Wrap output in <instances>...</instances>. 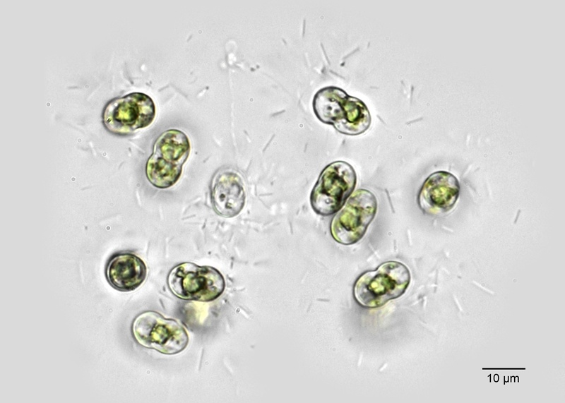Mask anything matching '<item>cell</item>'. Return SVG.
Returning a JSON list of instances; mask_svg holds the SVG:
<instances>
[{"label":"cell","mask_w":565,"mask_h":403,"mask_svg":"<svg viewBox=\"0 0 565 403\" xmlns=\"http://www.w3.org/2000/svg\"><path fill=\"white\" fill-rule=\"evenodd\" d=\"M313 109L319 120L333 125L345 135L362 134L371 125V117L367 105L335 86L319 90L314 97Z\"/></svg>","instance_id":"6da1fadb"},{"label":"cell","mask_w":565,"mask_h":403,"mask_svg":"<svg viewBox=\"0 0 565 403\" xmlns=\"http://www.w3.org/2000/svg\"><path fill=\"white\" fill-rule=\"evenodd\" d=\"M408 267L398 261H388L375 270L362 274L354 285V296L364 307L378 308L401 296L410 282Z\"/></svg>","instance_id":"7a4b0ae2"},{"label":"cell","mask_w":565,"mask_h":403,"mask_svg":"<svg viewBox=\"0 0 565 403\" xmlns=\"http://www.w3.org/2000/svg\"><path fill=\"white\" fill-rule=\"evenodd\" d=\"M186 135L178 129L163 132L155 140L145 165L149 182L159 188H167L179 180L182 167L190 152Z\"/></svg>","instance_id":"3957f363"},{"label":"cell","mask_w":565,"mask_h":403,"mask_svg":"<svg viewBox=\"0 0 565 403\" xmlns=\"http://www.w3.org/2000/svg\"><path fill=\"white\" fill-rule=\"evenodd\" d=\"M167 284L177 297L201 302L217 299L225 288V279L217 269L189 262L180 263L170 270Z\"/></svg>","instance_id":"277c9868"},{"label":"cell","mask_w":565,"mask_h":403,"mask_svg":"<svg viewBox=\"0 0 565 403\" xmlns=\"http://www.w3.org/2000/svg\"><path fill=\"white\" fill-rule=\"evenodd\" d=\"M131 329L140 345L166 355L180 353L189 342L188 333L181 323L154 311L139 314L133 320Z\"/></svg>","instance_id":"5b68a950"},{"label":"cell","mask_w":565,"mask_h":403,"mask_svg":"<svg viewBox=\"0 0 565 403\" xmlns=\"http://www.w3.org/2000/svg\"><path fill=\"white\" fill-rule=\"evenodd\" d=\"M357 183L351 164L335 161L321 172L311 194L310 204L318 215L329 216L338 211L352 193Z\"/></svg>","instance_id":"8992f818"},{"label":"cell","mask_w":565,"mask_h":403,"mask_svg":"<svg viewBox=\"0 0 565 403\" xmlns=\"http://www.w3.org/2000/svg\"><path fill=\"white\" fill-rule=\"evenodd\" d=\"M155 107L148 95L134 92L109 100L102 111L105 128L117 136H128L148 126L154 120Z\"/></svg>","instance_id":"52a82bcc"},{"label":"cell","mask_w":565,"mask_h":403,"mask_svg":"<svg viewBox=\"0 0 565 403\" xmlns=\"http://www.w3.org/2000/svg\"><path fill=\"white\" fill-rule=\"evenodd\" d=\"M377 212V199L367 189L357 190L333 217L330 230L332 237L343 245L361 240Z\"/></svg>","instance_id":"ba28073f"},{"label":"cell","mask_w":565,"mask_h":403,"mask_svg":"<svg viewBox=\"0 0 565 403\" xmlns=\"http://www.w3.org/2000/svg\"><path fill=\"white\" fill-rule=\"evenodd\" d=\"M460 185L457 178L445 171L429 175L423 183L417 203L423 212L439 215L448 212L457 201Z\"/></svg>","instance_id":"9c48e42d"},{"label":"cell","mask_w":565,"mask_h":403,"mask_svg":"<svg viewBox=\"0 0 565 403\" xmlns=\"http://www.w3.org/2000/svg\"><path fill=\"white\" fill-rule=\"evenodd\" d=\"M210 198L218 215L228 218L237 216L243 209L246 200L240 175L230 169L218 171L211 181Z\"/></svg>","instance_id":"30bf717a"},{"label":"cell","mask_w":565,"mask_h":403,"mask_svg":"<svg viewBox=\"0 0 565 403\" xmlns=\"http://www.w3.org/2000/svg\"><path fill=\"white\" fill-rule=\"evenodd\" d=\"M106 278L114 289L124 292L133 291L145 280L147 267L136 254L118 253L109 260L105 269Z\"/></svg>","instance_id":"8fae6325"}]
</instances>
